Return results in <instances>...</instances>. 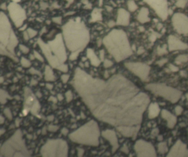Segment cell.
Listing matches in <instances>:
<instances>
[{"instance_id":"obj_2","label":"cell","mask_w":188,"mask_h":157,"mask_svg":"<svg viewBox=\"0 0 188 157\" xmlns=\"http://www.w3.org/2000/svg\"><path fill=\"white\" fill-rule=\"evenodd\" d=\"M146 89L157 96L163 97L172 103H175L182 96V92L174 88L164 84L151 83L145 87Z\"/></svg>"},{"instance_id":"obj_4","label":"cell","mask_w":188,"mask_h":157,"mask_svg":"<svg viewBox=\"0 0 188 157\" xmlns=\"http://www.w3.org/2000/svg\"><path fill=\"white\" fill-rule=\"evenodd\" d=\"M126 67L131 72L145 81L148 77L150 67L146 64L141 62H129L125 64Z\"/></svg>"},{"instance_id":"obj_10","label":"cell","mask_w":188,"mask_h":157,"mask_svg":"<svg viewBox=\"0 0 188 157\" xmlns=\"http://www.w3.org/2000/svg\"><path fill=\"white\" fill-rule=\"evenodd\" d=\"M129 13L126 11L120 9L119 11L118 23L122 25H127L129 22Z\"/></svg>"},{"instance_id":"obj_14","label":"cell","mask_w":188,"mask_h":157,"mask_svg":"<svg viewBox=\"0 0 188 157\" xmlns=\"http://www.w3.org/2000/svg\"><path fill=\"white\" fill-rule=\"evenodd\" d=\"M158 151L161 154H164L168 151V147L165 142H161L158 145Z\"/></svg>"},{"instance_id":"obj_23","label":"cell","mask_w":188,"mask_h":157,"mask_svg":"<svg viewBox=\"0 0 188 157\" xmlns=\"http://www.w3.org/2000/svg\"><path fill=\"white\" fill-rule=\"evenodd\" d=\"M167 61H168L167 59H162V60H160L159 61H158V62L157 63L159 65V66H163V65L165 63H166L167 62Z\"/></svg>"},{"instance_id":"obj_22","label":"cell","mask_w":188,"mask_h":157,"mask_svg":"<svg viewBox=\"0 0 188 157\" xmlns=\"http://www.w3.org/2000/svg\"><path fill=\"white\" fill-rule=\"evenodd\" d=\"M170 70L173 72H176L179 70V68L178 67H176V66H174V65L172 64H170Z\"/></svg>"},{"instance_id":"obj_1","label":"cell","mask_w":188,"mask_h":157,"mask_svg":"<svg viewBox=\"0 0 188 157\" xmlns=\"http://www.w3.org/2000/svg\"><path fill=\"white\" fill-rule=\"evenodd\" d=\"M105 44L111 54L117 61H122L132 55L126 34L123 30H114L105 39Z\"/></svg>"},{"instance_id":"obj_7","label":"cell","mask_w":188,"mask_h":157,"mask_svg":"<svg viewBox=\"0 0 188 157\" xmlns=\"http://www.w3.org/2000/svg\"><path fill=\"white\" fill-rule=\"evenodd\" d=\"M167 156H188L186 145L178 140L169 152Z\"/></svg>"},{"instance_id":"obj_19","label":"cell","mask_w":188,"mask_h":157,"mask_svg":"<svg viewBox=\"0 0 188 157\" xmlns=\"http://www.w3.org/2000/svg\"><path fill=\"white\" fill-rule=\"evenodd\" d=\"M186 1V0H179V1L176 3V5L180 8H183L185 6Z\"/></svg>"},{"instance_id":"obj_5","label":"cell","mask_w":188,"mask_h":157,"mask_svg":"<svg viewBox=\"0 0 188 157\" xmlns=\"http://www.w3.org/2000/svg\"><path fill=\"white\" fill-rule=\"evenodd\" d=\"M153 8L156 13L163 20L168 17V6L167 0H144Z\"/></svg>"},{"instance_id":"obj_26","label":"cell","mask_w":188,"mask_h":157,"mask_svg":"<svg viewBox=\"0 0 188 157\" xmlns=\"http://www.w3.org/2000/svg\"><path fill=\"white\" fill-rule=\"evenodd\" d=\"M156 38L157 37H156V35H152L151 36V38H150V39H151V40L152 41H155L156 40Z\"/></svg>"},{"instance_id":"obj_12","label":"cell","mask_w":188,"mask_h":157,"mask_svg":"<svg viewBox=\"0 0 188 157\" xmlns=\"http://www.w3.org/2000/svg\"><path fill=\"white\" fill-rule=\"evenodd\" d=\"M104 133L107 135L106 136V138L109 141L111 144L113 145V151H115L116 149L118 148L119 145L118 143V139L116 138L115 132L112 131H107Z\"/></svg>"},{"instance_id":"obj_16","label":"cell","mask_w":188,"mask_h":157,"mask_svg":"<svg viewBox=\"0 0 188 157\" xmlns=\"http://www.w3.org/2000/svg\"><path fill=\"white\" fill-rule=\"evenodd\" d=\"M128 7L129 10L131 11V12H134V11H136L137 8V6L136 5V3L133 0H131V1H129Z\"/></svg>"},{"instance_id":"obj_13","label":"cell","mask_w":188,"mask_h":157,"mask_svg":"<svg viewBox=\"0 0 188 157\" xmlns=\"http://www.w3.org/2000/svg\"><path fill=\"white\" fill-rule=\"evenodd\" d=\"M148 10L146 8H142L138 15V20L141 23H146L149 21L148 17Z\"/></svg>"},{"instance_id":"obj_17","label":"cell","mask_w":188,"mask_h":157,"mask_svg":"<svg viewBox=\"0 0 188 157\" xmlns=\"http://www.w3.org/2000/svg\"><path fill=\"white\" fill-rule=\"evenodd\" d=\"M20 50L22 51V52H23L24 54H27L29 51V48H28L27 47L23 45H20Z\"/></svg>"},{"instance_id":"obj_15","label":"cell","mask_w":188,"mask_h":157,"mask_svg":"<svg viewBox=\"0 0 188 157\" xmlns=\"http://www.w3.org/2000/svg\"><path fill=\"white\" fill-rule=\"evenodd\" d=\"M187 61H188V57L185 55H180L176 57L175 59V62L178 63L186 62Z\"/></svg>"},{"instance_id":"obj_20","label":"cell","mask_w":188,"mask_h":157,"mask_svg":"<svg viewBox=\"0 0 188 157\" xmlns=\"http://www.w3.org/2000/svg\"><path fill=\"white\" fill-rule=\"evenodd\" d=\"M165 46L164 45V47L163 48H158V53L159 55H162L163 54H164V53H167V51H166V49H165Z\"/></svg>"},{"instance_id":"obj_21","label":"cell","mask_w":188,"mask_h":157,"mask_svg":"<svg viewBox=\"0 0 188 157\" xmlns=\"http://www.w3.org/2000/svg\"><path fill=\"white\" fill-rule=\"evenodd\" d=\"M183 110V109L181 106H177L175 108V112L176 115H180L182 113Z\"/></svg>"},{"instance_id":"obj_18","label":"cell","mask_w":188,"mask_h":157,"mask_svg":"<svg viewBox=\"0 0 188 157\" xmlns=\"http://www.w3.org/2000/svg\"><path fill=\"white\" fill-rule=\"evenodd\" d=\"M21 63L22 65H23L24 67H29L30 66V65H31V63L29 62V61L28 60L24 59V57L22 59Z\"/></svg>"},{"instance_id":"obj_11","label":"cell","mask_w":188,"mask_h":157,"mask_svg":"<svg viewBox=\"0 0 188 157\" xmlns=\"http://www.w3.org/2000/svg\"><path fill=\"white\" fill-rule=\"evenodd\" d=\"M159 107L157 103H151L148 107V117L149 118H154L158 116L160 113Z\"/></svg>"},{"instance_id":"obj_6","label":"cell","mask_w":188,"mask_h":157,"mask_svg":"<svg viewBox=\"0 0 188 157\" xmlns=\"http://www.w3.org/2000/svg\"><path fill=\"white\" fill-rule=\"evenodd\" d=\"M175 29L180 34L188 35V18L183 14L175 13L172 18Z\"/></svg>"},{"instance_id":"obj_8","label":"cell","mask_w":188,"mask_h":157,"mask_svg":"<svg viewBox=\"0 0 188 157\" xmlns=\"http://www.w3.org/2000/svg\"><path fill=\"white\" fill-rule=\"evenodd\" d=\"M168 45L169 49L171 51L177 50H185L188 48L187 44L184 43L183 42L173 35L169 36Z\"/></svg>"},{"instance_id":"obj_27","label":"cell","mask_w":188,"mask_h":157,"mask_svg":"<svg viewBox=\"0 0 188 157\" xmlns=\"http://www.w3.org/2000/svg\"><path fill=\"white\" fill-rule=\"evenodd\" d=\"M139 29H140L141 32H143V31H144L145 28L143 27V26H140V27H139Z\"/></svg>"},{"instance_id":"obj_24","label":"cell","mask_w":188,"mask_h":157,"mask_svg":"<svg viewBox=\"0 0 188 157\" xmlns=\"http://www.w3.org/2000/svg\"><path fill=\"white\" fill-rule=\"evenodd\" d=\"M112 64L113 63H112L111 61L107 60L104 62V66L106 67H110L111 66H112Z\"/></svg>"},{"instance_id":"obj_28","label":"cell","mask_w":188,"mask_h":157,"mask_svg":"<svg viewBox=\"0 0 188 157\" xmlns=\"http://www.w3.org/2000/svg\"><path fill=\"white\" fill-rule=\"evenodd\" d=\"M186 98H187V100H188V93L186 95Z\"/></svg>"},{"instance_id":"obj_3","label":"cell","mask_w":188,"mask_h":157,"mask_svg":"<svg viewBox=\"0 0 188 157\" xmlns=\"http://www.w3.org/2000/svg\"><path fill=\"white\" fill-rule=\"evenodd\" d=\"M134 149L138 156H156V152L153 145L145 140L137 141L134 145Z\"/></svg>"},{"instance_id":"obj_25","label":"cell","mask_w":188,"mask_h":157,"mask_svg":"<svg viewBox=\"0 0 188 157\" xmlns=\"http://www.w3.org/2000/svg\"><path fill=\"white\" fill-rule=\"evenodd\" d=\"M144 51H145L144 49L143 48H142V47H140V48L138 49V50L137 53H138V54H139V55H140V54H142V53H144Z\"/></svg>"},{"instance_id":"obj_9","label":"cell","mask_w":188,"mask_h":157,"mask_svg":"<svg viewBox=\"0 0 188 157\" xmlns=\"http://www.w3.org/2000/svg\"><path fill=\"white\" fill-rule=\"evenodd\" d=\"M161 116L164 119L167 120V126L169 128H173L176 123V117L172 114L168 110L163 109L161 111Z\"/></svg>"}]
</instances>
